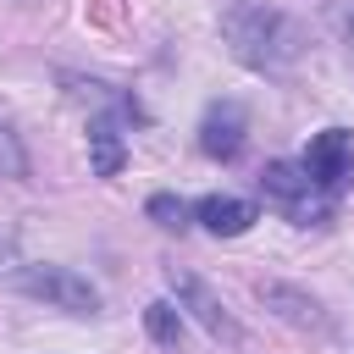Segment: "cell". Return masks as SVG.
<instances>
[{"label": "cell", "mask_w": 354, "mask_h": 354, "mask_svg": "<svg viewBox=\"0 0 354 354\" xmlns=\"http://www.w3.org/2000/svg\"><path fill=\"white\" fill-rule=\"evenodd\" d=\"M227 39H232V55L254 72H282L293 55H299V33L282 11H266V6H243L232 11L227 22Z\"/></svg>", "instance_id": "1"}, {"label": "cell", "mask_w": 354, "mask_h": 354, "mask_svg": "<svg viewBox=\"0 0 354 354\" xmlns=\"http://www.w3.org/2000/svg\"><path fill=\"white\" fill-rule=\"evenodd\" d=\"M11 282H17V293L44 299V304H55V310H66V315H94V310H100L94 282L77 277L72 266H22Z\"/></svg>", "instance_id": "2"}, {"label": "cell", "mask_w": 354, "mask_h": 354, "mask_svg": "<svg viewBox=\"0 0 354 354\" xmlns=\"http://www.w3.org/2000/svg\"><path fill=\"white\" fill-rule=\"evenodd\" d=\"M260 188L299 221V227H310V221H326L332 216V205H326V194L310 183V171L304 166H293V160H271L266 171H260Z\"/></svg>", "instance_id": "3"}, {"label": "cell", "mask_w": 354, "mask_h": 354, "mask_svg": "<svg viewBox=\"0 0 354 354\" xmlns=\"http://www.w3.org/2000/svg\"><path fill=\"white\" fill-rule=\"evenodd\" d=\"M166 282H171V293H177V310H188V315H194V321H199L216 343H227V348H238V343H243V326L227 315V304H221V299H216V293H210L194 271L166 266Z\"/></svg>", "instance_id": "4"}, {"label": "cell", "mask_w": 354, "mask_h": 354, "mask_svg": "<svg viewBox=\"0 0 354 354\" xmlns=\"http://www.w3.org/2000/svg\"><path fill=\"white\" fill-rule=\"evenodd\" d=\"M299 166L310 171V183H315L321 194H337V188L354 177V138H348L343 127H321V133L310 138V149H304Z\"/></svg>", "instance_id": "5"}, {"label": "cell", "mask_w": 354, "mask_h": 354, "mask_svg": "<svg viewBox=\"0 0 354 354\" xmlns=\"http://www.w3.org/2000/svg\"><path fill=\"white\" fill-rule=\"evenodd\" d=\"M254 293H260V304H266V310H277L288 326L315 332V337H332V315H326V310H321V299H310L304 288H288V282H260Z\"/></svg>", "instance_id": "6"}, {"label": "cell", "mask_w": 354, "mask_h": 354, "mask_svg": "<svg viewBox=\"0 0 354 354\" xmlns=\"http://www.w3.org/2000/svg\"><path fill=\"white\" fill-rule=\"evenodd\" d=\"M243 133H249L243 105H238V100H221V105H210L205 122H199V149H205L210 160H232V155L243 149Z\"/></svg>", "instance_id": "7"}, {"label": "cell", "mask_w": 354, "mask_h": 354, "mask_svg": "<svg viewBox=\"0 0 354 354\" xmlns=\"http://www.w3.org/2000/svg\"><path fill=\"white\" fill-rule=\"evenodd\" d=\"M254 216H260V210H254L249 199H232V194H210V199L194 205V221H199L205 232H216V238H238V232H249Z\"/></svg>", "instance_id": "8"}, {"label": "cell", "mask_w": 354, "mask_h": 354, "mask_svg": "<svg viewBox=\"0 0 354 354\" xmlns=\"http://www.w3.org/2000/svg\"><path fill=\"white\" fill-rule=\"evenodd\" d=\"M122 160H127L122 127H116L111 116H94V122H88V166H94V177H116Z\"/></svg>", "instance_id": "9"}, {"label": "cell", "mask_w": 354, "mask_h": 354, "mask_svg": "<svg viewBox=\"0 0 354 354\" xmlns=\"http://www.w3.org/2000/svg\"><path fill=\"white\" fill-rule=\"evenodd\" d=\"M144 332H149L160 348H177V343H183V315H177V304H166V299L144 304Z\"/></svg>", "instance_id": "10"}, {"label": "cell", "mask_w": 354, "mask_h": 354, "mask_svg": "<svg viewBox=\"0 0 354 354\" xmlns=\"http://www.w3.org/2000/svg\"><path fill=\"white\" fill-rule=\"evenodd\" d=\"M144 210H149V221H155V227H166V232H183V227H188V216H194L177 194H149V205H144Z\"/></svg>", "instance_id": "11"}, {"label": "cell", "mask_w": 354, "mask_h": 354, "mask_svg": "<svg viewBox=\"0 0 354 354\" xmlns=\"http://www.w3.org/2000/svg\"><path fill=\"white\" fill-rule=\"evenodd\" d=\"M0 177H28V149L6 122H0Z\"/></svg>", "instance_id": "12"}]
</instances>
